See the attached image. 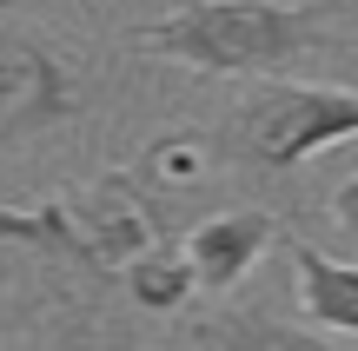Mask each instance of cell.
<instances>
[{
	"label": "cell",
	"mask_w": 358,
	"mask_h": 351,
	"mask_svg": "<svg viewBox=\"0 0 358 351\" xmlns=\"http://www.w3.org/2000/svg\"><path fill=\"white\" fill-rule=\"evenodd\" d=\"M352 47H358V27H352Z\"/></svg>",
	"instance_id": "8fae6325"
},
{
	"label": "cell",
	"mask_w": 358,
	"mask_h": 351,
	"mask_svg": "<svg viewBox=\"0 0 358 351\" xmlns=\"http://www.w3.org/2000/svg\"><path fill=\"white\" fill-rule=\"evenodd\" d=\"M325 212H332V225L358 246V172H345V179L332 186V199H325Z\"/></svg>",
	"instance_id": "9c48e42d"
},
{
	"label": "cell",
	"mask_w": 358,
	"mask_h": 351,
	"mask_svg": "<svg viewBox=\"0 0 358 351\" xmlns=\"http://www.w3.org/2000/svg\"><path fill=\"white\" fill-rule=\"evenodd\" d=\"M13 305H20L13 299V265H7V246H0V338H20L27 331V318L13 312Z\"/></svg>",
	"instance_id": "30bf717a"
},
{
	"label": "cell",
	"mask_w": 358,
	"mask_h": 351,
	"mask_svg": "<svg viewBox=\"0 0 358 351\" xmlns=\"http://www.w3.org/2000/svg\"><path fill=\"white\" fill-rule=\"evenodd\" d=\"M166 232H173V219L159 212V199L140 186L133 166H113L100 179L73 186V193L34 199V206H0V246L47 265L80 299L106 292L133 252L166 239Z\"/></svg>",
	"instance_id": "7a4b0ae2"
},
{
	"label": "cell",
	"mask_w": 358,
	"mask_h": 351,
	"mask_svg": "<svg viewBox=\"0 0 358 351\" xmlns=\"http://www.w3.org/2000/svg\"><path fill=\"white\" fill-rule=\"evenodd\" d=\"M338 13L345 0H179L146 27H120V47L199 80H279L306 53H352Z\"/></svg>",
	"instance_id": "6da1fadb"
},
{
	"label": "cell",
	"mask_w": 358,
	"mask_h": 351,
	"mask_svg": "<svg viewBox=\"0 0 358 351\" xmlns=\"http://www.w3.org/2000/svg\"><path fill=\"white\" fill-rule=\"evenodd\" d=\"M358 140V93L332 80H272L252 100H239L219 119V153L232 172L252 179H285L306 159Z\"/></svg>",
	"instance_id": "277c9868"
},
{
	"label": "cell",
	"mask_w": 358,
	"mask_h": 351,
	"mask_svg": "<svg viewBox=\"0 0 358 351\" xmlns=\"http://www.w3.org/2000/svg\"><path fill=\"white\" fill-rule=\"evenodd\" d=\"M179 246L192 259V285L206 299H226L266 265L272 246H285V225L266 206H219V212H199L192 225H179Z\"/></svg>",
	"instance_id": "5b68a950"
},
{
	"label": "cell",
	"mask_w": 358,
	"mask_h": 351,
	"mask_svg": "<svg viewBox=\"0 0 358 351\" xmlns=\"http://www.w3.org/2000/svg\"><path fill=\"white\" fill-rule=\"evenodd\" d=\"M285 252H292V285H299L306 325L325 338H358V259H338L299 232L285 239Z\"/></svg>",
	"instance_id": "52a82bcc"
},
{
	"label": "cell",
	"mask_w": 358,
	"mask_h": 351,
	"mask_svg": "<svg viewBox=\"0 0 358 351\" xmlns=\"http://www.w3.org/2000/svg\"><path fill=\"white\" fill-rule=\"evenodd\" d=\"M113 285H120V299L133 305V312H146V318H173V312H186L192 305V259H186V246H179V232L166 239H153V246H140L127 265L113 272Z\"/></svg>",
	"instance_id": "ba28073f"
},
{
	"label": "cell",
	"mask_w": 358,
	"mask_h": 351,
	"mask_svg": "<svg viewBox=\"0 0 358 351\" xmlns=\"http://www.w3.org/2000/svg\"><path fill=\"white\" fill-rule=\"evenodd\" d=\"M219 166H226V153H219V126H173V133H153L146 153L133 159L140 186L159 199V212L173 219V232L186 225V206L213 186Z\"/></svg>",
	"instance_id": "8992f818"
},
{
	"label": "cell",
	"mask_w": 358,
	"mask_h": 351,
	"mask_svg": "<svg viewBox=\"0 0 358 351\" xmlns=\"http://www.w3.org/2000/svg\"><path fill=\"white\" fill-rule=\"evenodd\" d=\"M106 100V73L87 47L0 0V159L40 153V146L80 133Z\"/></svg>",
	"instance_id": "3957f363"
}]
</instances>
